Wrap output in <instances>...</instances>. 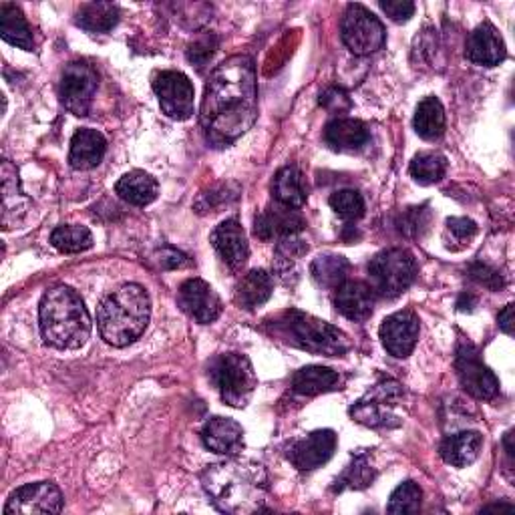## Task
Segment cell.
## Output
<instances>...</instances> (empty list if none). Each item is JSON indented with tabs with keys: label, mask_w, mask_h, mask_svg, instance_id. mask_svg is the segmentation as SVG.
<instances>
[{
	"label": "cell",
	"mask_w": 515,
	"mask_h": 515,
	"mask_svg": "<svg viewBox=\"0 0 515 515\" xmlns=\"http://www.w3.org/2000/svg\"><path fill=\"white\" fill-rule=\"evenodd\" d=\"M258 117V85L252 59L236 55L214 69L204 91L200 123L210 143L228 147Z\"/></svg>",
	"instance_id": "6da1fadb"
},
{
	"label": "cell",
	"mask_w": 515,
	"mask_h": 515,
	"mask_svg": "<svg viewBox=\"0 0 515 515\" xmlns=\"http://www.w3.org/2000/svg\"><path fill=\"white\" fill-rule=\"evenodd\" d=\"M202 485L210 501L226 513H256L268 497V477L262 465L252 461H224L202 473Z\"/></svg>",
	"instance_id": "7a4b0ae2"
},
{
	"label": "cell",
	"mask_w": 515,
	"mask_h": 515,
	"mask_svg": "<svg viewBox=\"0 0 515 515\" xmlns=\"http://www.w3.org/2000/svg\"><path fill=\"white\" fill-rule=\"evenodd\" d=\"M39 324L45 342L59 351L81 349L91 336L87 306L69 286H55L45 292L39 306Z\"/></svg>",
	"instance_id": "3957f363"
},
{
	"label": "cell",
	"mask_w": 515,
	"mask_h": 515,
	"mask_svg": "<svg viewBox=\"0 0 515 515\" xmlns=\"http://www.w3.org/2000/svg\"><path fill=\"white\" fill-rule=\"evenodd\" d=\"M151 316L149 294L139 284H125L107 294L97 310V326L103 340L123 349L147 328Z\"/></svg>",
	"instance_id": "277c9868"
},
{
	"label": "cell",
	"mask_w": 515,
	"mask_h": 515,
	"mask_svg": "<svg viewBox=\"0 0 515 515\" xmlns=\"http://www.w3.org/2000/svg\"><path fill=\"white\" fill-rule=\"evenodd\" d=\"M268 326L280 340L312 355L345 357L351 351L345 332L300 310H284L276 318H270Z\"/></svg>",
	"instance_id": "5b68a950"
},
{
	"label": "cell",
	"mask_w": 515,
	"mask_h": 515,
	"mask_svg": "<svg viewBox=\"0 0 515 515\" xmlns=\"http://www.w3.org/2000/svg\"><path fill=\"white\" fill-rule=\"evenodd\" d=\"M208 377L222 401L236 409L246 407L254 395V389L258 387L250 359L240 353H224L214 357L208 365Z\"/></svg>",
	"instance_id": "8992f818"
},
{
	"label": "cell",
	"mask_w": 515,
	"mask_h": 515,
	"mask_svg": "<svg viewBox=\"0 0 515 515\" xmlns=\"http://www.w3.org/2000/svg\"><path fill=\"white\" fill-rule=\"evenodd\" d=\"M415 276L417 260L405 248L383 250L369 262V286L381 298L401 296L415 282Z\"/></svg>",
	"instance_id": "52a82bcc"
},
{
	"label": "cell",
	"mask_w": 515,
	"mask_h": 515,
	"mask_svg": "<svg viewBox=\"0 0 515 515\" xmlns=\"http://www.w3.org/2000/svg\"><path fill=\"white\" fill-rule=\"evenodd\" d=\"M340 35H342V43L349 47L351 53L359 57L381 51L387 41L383 23L363 5H349L345 19H342Z\"/></svg>",
	"instance_id": "ba28073f"
},
{
	"label": "cell",
	"mask_w": 515,
	"mask_h": 515,
	"mask_svg": "<svg viewBox=\"0 0 515 515\" xmlns=\"http://www.w3.org/2000/svg\"><path fill=\"white\" fill-rule=\"evenodd\" d=\"M403 399V387L393 379H383L377 383L357 405L351 407V415L357 423H363L367 427L379 429V427H393L399 425L395 421L393 409Z\"/></svg>",
	"instance_id": "9c48e42d"
},
{
	"label": "cell",
	"mask_w": 515,
	"mask_h": 515,
	"mask_svg": "<svg viewBox=\"0 0 515 515\" xmlns=\"http://www.w3.org/2000/svg\"><path fill=\"white\" fill-rule=\"evenodd\" d=\"M457 377L461 381V387L475 399L491 401L499 393V381L495 375L483 365L477 347L469 340H461L457 347V359H455Z\"/></svg>",
	"instance_id": "30bf717a"
},
{
	"label": "cell",
	"mask_w": 515,
	"mask_h": 515,
	"mask_svg": "<svg viewBox=\"0 0 515 515\" xmlns=\"http://www.w3.org/2000/svg\"><path fill=\"white\" fill-rule=\"evenodd\" d=\"M99 77L95 69L87 63H69L61 75L59 97L67 111L73 115H87L97 93Z\"/></svg>",
	"instance_id": "8fae6325"
},
{
	"label": "cell",
	"mask_w": 515,
	"mask_h": 515,
	"mask_svg": "<svg viewBox=\"0 0 515 515\" xmlns=\"http://www.w3.org/2000/svg\"><path fill=\"white\" fill-rule=\"evenodd\" d=\"M153 91L159 99L161 111L171 119H190L194 113V85L180 71H161L153 79Z\"/></svg>",
	"instance_id": "7c38bea8"
},
{
	"label": "cell",
	"mask_w": 515,
	"mask_h": 515,
	"mask_svg": "<svg viewBox=\"0 0 515 515\" xmlns=\"http://www.w3.org/2000/svg\"><path fill=\"white\" fill-rule=\"evenodd\" d=\"M63 493L51 481H39L19 487L7 501V515H41V513H61Z\"/></svg>",
	"instance_id": "4fadbf2b"
},
{
	"label": "cell",
	"mask_w": 515,
	"mask_h": 515,
	"mask_svg": "<svg viewBox=\"0 0 515 515\" xmlns=\"http://www.w3.org/2000/svg\"><path fill=\"white\" fill-rule=\"evenodd\" d=\"M419 330H421L419 316L413 310L405 308L383 320V324L379 328V336H381L383 347L389 355H393L397 359H405L417 347Z\"/></svg>",
	"instance_id": "5bb4252c"
},
{
	"label": "cell",
	"mask_w": 515,
	"mask_h": 515,
	"mask_svg": "<svg viewBox=\"0 0 515 515\" xmlns=\"http://www.w3.org/2000/svg\"><path fill=\"white\" fill-rule=\"evenodd\" d=\"M178 304L186 314H190L200 324H210V322L218 320V316L224 310V304H222V298L218 296V292L200 278L186 280L180 286Z\"/></svg>",
	"instance_id": "9a60e30c"
},
{
	"label": "cell",
	"mask_w": 515,
	"mask_h": 515,
	"mask_svg": "<svg viewBox=\"0 0 515 515\" xmlns=\"http://www.w3.org/2000/svg\"><path fill=\"white\" fill-rule=\"evenodd\" d=\"M306 228V220L296 208L282 206L278 202L270 204L254 222V234L264 240H282L288 236H298Z\"/></svg>",
	"instance_id": "2e32d148"
},
{
	"label": "cell",
	"mask_w": 515,
	"mask_h": 515,
	"mask_svg": "<svg viewBox=\"0 0 515 515\" xmlns=\"http://www.w3.org/2000/svg\"><path fill=\"white\" fill-rule=\"evenodd\" d=\"M334 449L336 433L330 429H320L294 441L288 449V461L300 471H310L322 467L334 455Z\"/></svg>",
	"instance_id": "e0dca14e"
},
{
	"label": "cell",
	"mask_w": 515,
	"mask_h": 515,
	"mask_svg": "<svg viewBox=\"0 0 515 515\" xmlns=\"http://www.w3.org/2000/svg\"><path fill=\"white\" fill-rule=\"evenodd\" d=\"M375 300L377 294L373 292V288L361 280H347L336 288L334 294L336 310L355 322H363L373 314Z\"/></svg>",
	"instance_id": "ac0fdd59"
},
{
	"label": "cell",
	"mask_w": 515,
	"mask_h": 515,
	"mask_svg": "<svg viewBox=\"0 0 515 515\" xmlns=\"http://www.w3.org/2000/svg\"><path fill=\"white\" fill-rule=\"evenodd\" d=\"M465 57L479 67H495L505 57V43L491 23L479 25L465 43Z\"/></svg>",
	"instance_id": "d6986e66"
},
{
	"label": "cell",
	"mask_w": 515,
	"mask_h": 515,
	"mask_svg": "<svg viewBox=\"0 0 515 515\" xmlns=\"http://www.w3.org/2000/svg\"><path fill=\"white\" fill-rule=\"evenodd\" d=\"M212 246L218 250L222 260L234 268L240 270L250 258V246L244 228L238 220H226L212 232Z\"/></svg>",
	"instance_id": "ffe728a7"
},
{
	"label": "cell",
	"mask_w": 515,
	"mask_h": 515,
	"mask_svg": "<svg viewBox=\"0 0 515 515\" xmlns=\"http://www.w3.org/2000/svg\"><path fill=\"white\" fill-rule=\"evenodd\" d=\"M31 210V200L21 190L17 167L5 159L3 161V226L11 230L19 226Z\"/></svg>",
	"instance_id": "44dd1931"
},
{
	"label": "cell",
	"mask_w": 515,
	"mask_h": 515,
	"mask_svg": "<svg viewBox=\"0 0 515 515\" xmlns=\"http://www.w3.org/2000/svg\"><path fill=\"white\" fill-rule=\"evenodd\" d=\"M371 141V133L367 125L359 119L338 117L330 121L324 129V143L340 153L361 151Z\"/></svg>",
	"instance_id": "7402d4cb"
},
{
	"label": "cell",
	"mask_w": 515,
	"mask_h": 515,
	"mask_svg": "<svg viewBox=\"0 0 515 515\" xmlns=\"http://www.w3.org/2000/svg\"><path fill=\"white\" fill-rule=\"evenodd\" d=\"M202 441L218 455H236L244 447V429L232 419L214 417L204 425Z\"/></svg>",
	"instance_id": "603a6c76"
},
{
	"label": "cell",
	"mask_w": 515,
	"mask_h": 515,
	"mask_svg": "<svg viewBox=\"0 0 515 515\" xmlns=\"http://www.w3.org/2000/svg\"><path fill=\"white\" fill-rule=\"evenodd\" d=\"M107 151L105 137L95 129H79L71 139L69 163L73 169L97 167Z\"/></svg>",
	"instance_id": "cb8c5ba5"
},
{
	"label": "cell",
	"mask_w": 515,
	"mask_h": 515,
	"mask_svg": "<svg viewBox=\"0 0 515 515\" xmlns=\"http://www.w3.org/2000/svg\"><path fill=\"white\" fill-rule=\"evenodd\" d=\"M274 292V280L266 270H250L236 284L234 300L244 310H256L266 304Z\"/></svg>",
	"instance_id": "d4e9b609"
},
{
	"label": "cell",
	"mask_w": 515,
	"mask_h": 515,
	"mask_svg": "<svg viewBox=\"0 0 515 515\" xmlns=\"http://www.w3.org/2000/svg\"><path fill=\"white\" fill-rule=\"evenodd\" d=\"M483 437L477 431H461L443 439L439 453L445 463L453 467H467L471 465L481 451Z\"/></svg>",
	"instance_id": "484cf974"
},
{
	"label": "cell",
	"mask_w": 515,
	"mask_h": 515,
	"mask_svg": "<svg viewBox=\"0 0 515 515\" xmlns=\"http://www.w3.org/2000/svg\"><path fill=\"white\" fill-rule=\"evenodd\" d=\"M115 192L127 204L143 208V206H149L151 202H155V198L159 194V184L153 176L145 174V171L135 169V171H129V174H125L117 182Z\"/></svg>",
	"instance_id": "4316f807"
},
{
	"label": "cell",
	"mask_w": 515,
	"mask_h": 515,
	"mask_svg": "<svg viewBox=\"0 0 515 515\" xmlns=\"http://www.w3.org/2000/svg\"><path fill=\"white\" fill-rule=\"evenodd\" d=\"M340 375L328 367H304L292 377V391L304 397H316L340 389Z\"/></svg>",
	"instance_id": "83f0119b"
},
{
	"label": "cell",
	"mask_w": 515,
	"mask_h": 515,
	"mask_svg": "<svg viewBox=\"0 0 515 515\" xmlns=\"http://www.w3.org/2000/svg\"><path fill=\"white\" fill-rule=\"evenodd\" d=\"M0 37L7 41L9 45H15L25 51L35 49V39L33 31L23 15V11L17 5L5 3L0 7Z\"/></svg>",
	"instance_id": "f1b7e54d"
},
{
	"label": "cell",
	"mask_w": 515,
	"mask_h": 515,
	"mask_svg": "<svg viewBox=\"0 0 515 515\" xmlns=\"http://www.w3.org/2000/svg\"><path fill=\"white\" fill-rule=\"evenodd\" d=\"M272 194L278 204L288 208L300 210L306 204L308 194L304 188V178L296 165H286L278 171L272 184Z\"/></svg>",
	"instance_id": "f546056e"
},
{
	"label": "cell",
	"mask_w": 515,
	"mask_h": 515,
	"mask_svg": "<svg viewBox=\"0 0 515 515\" xmlns=\"http://www.w3.org/2000/svg\"><path fill=\"white\" fill-rule=\"evenodd\" d=\"M351 272V262L340 254H320L310 264L312 280L322 286L336 290L340 284H345Z\"/></svg>",
	"instance_id": "4dcf8cb0"
},
{
	"label": "cell",
	"mask_w": 515,
	"mask_h": 515,
	"mask_svg": "<svg viewBox=\"0 0 515 515\" xmlns=\"http://www.w3.org/2000/svg\"><path fill=\"white\" fill-rule=\"evenodd\" d=\"M413 125L419 137L427 141L439 139L445 131V109L441 101L437 97H425L415 111Z\"/></svg>",
	"instance_id": "1f68e13d"
},
{
	"label": "cell",
	"mask_w": 515,
	"mask_h": 515,
	"mask_svg": "<svg viewBox=\"0 0 515 515\" xmlns=\"http://www.w3.org/2000/svg\"><path fill=\"white\" fill-rule=\"evenodd\" d=\"M119 7L113 3H91L83 5L77 13V25L87 33H109L119 23Z\"/></svg>",
	"instance_id": "d6a6232c"
},
{
	"label": "cell",
	"mask_w": 515,
	"mask_h": 515,
	"mask_svg": "<svg viewBox=\"0 0 515 515\" xmlns=\"http://www.w3.org/2000/svg\"><path fill=\"white\" fill-rule=\"evenodd\" d=\"M409 171L417 184L431 186V184H437L443 180L445 171H447V159L441 153L423 151L413 157Z\"/></svg>",
	"instance_id": "836d02e7"
},
{
	"label": "cell",
	"mask_w": 515,
	"mask_h": 515,
	"mask_svg": "<svg viewBox=\"0 0 515 515\" xmlns=\"http://www.w3.org/2000/svg\"><path fill=\"white\" fill-rule=\"evenodd\" d=\"M51 244L63 254H79L93 246V234L85 226H59L51 234Z\"/></svg>",
	"instance_id": "e575fe53"
},
{
	"label": "cell",
	"mask_w": 515,
	"mask_h": 515,
	"mask_svg": "<svg viewBox=\"0 0 515 515\" xmlns=\"http://www.w3.org/2000/svg\"><path fill=\"white\" fill-rule=\"evenodd\" d=\"M377 477L375 467L371 465L369 455H357L353 463L345 469L334 485V491H345V489H365L369 487Z\"/></svg>",
	"instance_id": "d590c367"
},
{
	"label": "cell",
	"mask_w": 515,
	"mask_h": 515,
	"mask_svg": "<svg viewBox=\"0 0 515 515\" xmlns=\"http://www.w3.org/2000/svg\"><path fill=\"white\" fill-rule=\"evenodd\" d=\"M423 503V491L415 481H405L401 483L389 499L387 511L395 515H407V513H417Z\"/></svg>",
	"instance_id": "8d00e7d4"
},
{
	"label": "cell",
	"mask_w": 515,
	"mask_h": 515,
	"mask_svg": "<svg viewBox=\"0 0 515 515\" xmlns=\"http://www.w3.org/2000/svg\"><path fill=\"white\" fill-rule=\"evenodd\" d=\"M328 204L340 218L345 220H359L365 214V200L357 190L334 192Z\"/></svg>",
	"instance_id": "74e56055"
},
{
	"label": "cell",
	"mask_w": 515,
	"mask_h": 515,
	"mask_svg": "<svg viewBox=\"0 0 515 515\" xmlns=\"http://www.w3.org/2000/svg\"><path fill=\"white\" fill-rule=\"evenodd\" d=\"M431 224V212L427 206L421 208H409L401 218V232L411 238H421Z\"/></svg>",
	"instance_id": "f35d334b"
},
{
	"label": "cell",
	"mask_w": 515,
	"mask_h": 515,
	"mask_svg": "<svg viewBox=\"0 0 515 515\" xmlns=\"http://www.w3.org/2000/svg\"><path fill=\"white\" fill-rule=\"evenodd\" d=\"M477 234V224L469 218H449L447 220V240L453 242V248L467 246Z\"/></svg>",
	"instance_id": "ab89813d"
},
{
	"label": "cell",
	"mask_w": 515,
	"mask_h": 515,
	"mask_svg": "<svg viewBox=\"0 0 515 515\" xmlns=\"http://www.w3.org/2000/svg\"><path fill=\"white\" fill-rule=\"evenodd\" d=\"M320 105H322L326 111L334 113V115H336V113H338V115L347 113V111L353 107L349 93L338 89V87H332V89L324 91V93L320 95Z\"/></svg>",
	"instance_id": "60d3db41"
},
{
	"label": "cell",
	"mask_w": 515,
	"mask_h": 515,
	"mask_svg": "<svg viewBox=\"0 0 515 515\" xmlns=\"http://www.w3.org/2000/svg\"><path fill=\"white\" fill-rule=\"evenodd\" d=\"M216 45L218 41L214 37H204L200 39L198 43H194L190 49H188V59L190 63H194L198 69H202L216 53Z\"/></svg>",
	"instance_id": "b9f144b4"
},
{
	"label": "cell",
	"mask_w": 515,
	"mask_h": 515,
	"mask_svg": "<svg viewBox=\"0 0 515 515\" xmlns=\"http://www.w3.org/2000/svg\"><path fill=\"white\" fill-rule=\"evenodd\" d=\"M381 9L395 23H407L415 15V5L411 0H381Z\"/></svg>",
	"instance_id": "7bdbcfd3"
},
{
	"label": "cell",
	"mask_w": 515,
	"mask_h": 515,
	"mask_svg": "<svg viewBox=\"0 0 515 515\" xmlns=\"http://www.w3.org/2000/svg\"><path fill=\"white\" fill-rule=\"evenodd\" d=\"M469 274H471L473 280H477L479 284H483V286H487V288H491V290H499V288L503 286L501 274H499L497 270L489 268L487 264H473V266L469 268Z\"/></svg>",
	"instance_id": "ee69618b"
},
{
	"label": "cell",
	"mask_w": 515,
	"mask_h": 515,
	"mask_svg": "<svg viewBox=\"0 0 515 515\" xmlns=\"http://www.w3.org/2000/svg\"><path fill=\"white\" fill-rule=\"evenodd\" d=\"M186 262H188V258H186L182 252H178V250L161 252V264H163L165 268H180V266H184Z\"/></svg>",
	"instance_id": "f6af8a7d"
},
{
	"label": "cell",
	"mask_w": 515,
	"mask_h": 515,
	"mask_svg": "<svg viewBox=\"0 0 515 515\" xmlns=\"http://www.w3.org/2000/svg\"><path fill=\"white\" fill-rule=\"evenodd\" d=\"M497 322H499V328H501L505 334H511V324H513V304H507V306L499 312Z\"/></svg>",
	"instance_id": "bcb514c9"
},
{
	"label": "cell",
	"mask_w": 515,
	"mask_h": 515,
	"mask_svg": "<svg viewBox=\"0 0 515 515\" xmlns=\"http://www.w3.org/2000/svg\"><path fill=\"white\" fill-rule=\"evenodd\" d=\"M475 304H477V298H475L473 294H461L459 300H457V308H459L461 312H471Z\"/></svg>",
	"instance_id": "7dc6e473"
}]
</instances>
